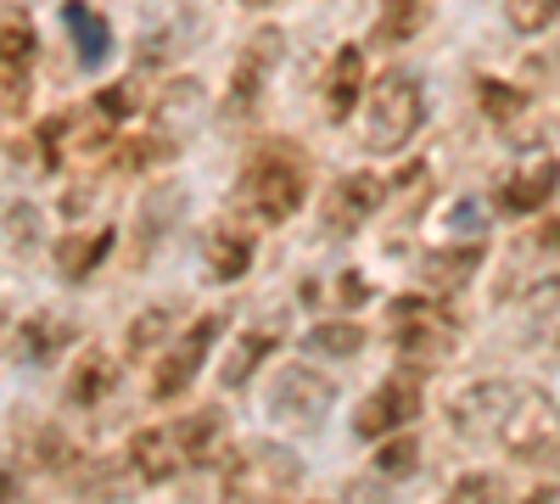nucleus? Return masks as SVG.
<instances>
[{
  "mask_svg": "<svg viewBox=\"0 0 560 504\" xmlns=\"http://www.w3.org/2000/svg\"><path fill=\"white\" fill-rule=\"evenodd\" d=\"M219 437H224L219 409H197V415H185L174 426H147V432L129 437V471L140 482H168L179 471L202 466L208 454L219 448Z\"/></svg>",
  "mask_w": 560,
  "mask_h": 504,
  "instance_id": "nucleus-1",
  "label": "nucleus"
},
{
  "mask_svg": "<svg viewBox=\"0 0 560 504\" xmlns=\"http://www.w3.org/2000/svg\"><path fill=\"white\" fill-rule=\"evenodd\" d=\"M420 124H427V90H420L415 73L393 68V73H382L376 84L364 90V113H359L364 152H376V157L404 152L420 134Z\"/></svg>",
  "mask_w": 560,
  "mask_h": 504,
  "instance_id": "nucleus-2",
  "label": "nucleus"
},
{
  "mask_svg": "<svg viewBox=\"0 0 560 504\" xmlns=\"http://www.w3.org/2000/svg\"><path fill=\"white\" fill-rule=\"evenodd\" d=\"M242 197L247 208L264 219V224H287L298 219V208L308 202V168H303V152L292 141H269L253 152L247 163V179H242Z\"/></svg>",
  "mask_w": 560,
  "mask_h": 504,
  "instance_id": "nucleus-3",
  "label": "nucleus"
},
{
  "mask_svg": "<svg viewBox=\"0 0 560 504\" xmlns=\"http://www.w3.org/2000/svg\"><path fill=\"white\" fill-rule=\"evenodd\" d=\"M331 403H337V387L314 364H287V371H275V382L264 392V415L287 432H314L331 415Z\"/></svg>",
  "mask_w": 560,
  "mask_h": 504,
  "instance_id": "nucleus-4",
  "label": "nucleus"
},
{
  "mask_svg": "<svg viewBox=\"0 0 560 504\" xmlns=\"http://www.w3.org/2000/svg\"><path fill=\"white\" fill-rule=\"evenodd\" d=\"M224 337V314H202L191 331H179L174 337V348L158 359V376H152V398L158 403H168V398H179L185 387L197 382V371H202V359L213 353V342Z\"/></svg>",
  "mask_w": 560,
  "mask_h": 504,
  "instance_id": "nucleus-5",
  "label": "nucleus"
},
{
  "mask_svg": "<svg viewBox=\"0 0 560 504\" xmlns=\"http://www.w3.org/2000/svg\"><path fill=\"white\" fill-rule=\"evenodd\" d=\"M393 326H398V353L420 359V364H438L454 353V319L427 303V297H398L393 303Z\"/></svg>",
  "mask_w": 560,
  "mask_h": 504,
  "instance_id": "nucleus-6",
  "label": "nucleus"
},
{
  "mask_svg": "<svg viewBox=\"0 0 560 504\" xmlns=\"http://www.w3.org/2000/svg\"><path fill=\"white\" fill-rule=\"evenodd\" d=\"M555 191H560V163H555V152H527V157L493 186V208H499L504 219H527V213H544Z\"/></svg>",
  "mask_w": 560,
  "mask_h": 504,
  "instance_id": "nucleus-7",
  "label": "nucleus"
},
{
  "mask_svg": "<svg viewBox=\"0 0 560 504\" xmlns=\"http://www.w3.org/2000/svg\"><path fill=\"white\" fill-rule=\"evenodd\" d=\"M415 415H420V387L404 382V376H393V382H382L370 398H359L353 432H359L364 443H382V437H398L404 426H415Z\"/></svg>",
  "mask_w": 560,
  "mask_h": 504,
  "instance_id": "nucleus-8",
  "label": "nucleus"
},
{
  "mask_svg": "<svg viewBox=\"0 0 560 504\" xmlns=\"http://www.w3.org/2000/svg\"><path fill=\"white\" fill-rule=\"evenodd\" d=\"M280 28H258L253 39H247V51L236 57V73H230V90H224V113L230 118H247L253 107H258V96H264V84H269V68L280 62Z\"/></svg>",
  "mask_w": 560,
  "mask_h": 504,
  "instance_id": "nucleus-9",
  "label": "nucleus"
},
{
  "mask_svg": "<svg viewBox=\"0 0 560 504\" xmlns=\"http://www.w3.org/2000/svg\"><path fill=\"white\" fill-rule=\"evenodd\" d=\"M382 208V179L376 174H342L331 197H325V231L331 236H359V224H370Z\"/></svg>",
  "mask_w": 560,
  "mask_h": 504,
  "instance_id": "nucleus-10",
  "label": "nucleus"
},
{
  "mask_svg": "<svg viewBox=\"0 0 560 504\" xmlns=\"http://www.w3.org/2000/svg\"><path fill=\"white\" fill-rule=\"evenodd\" d=\"M510 387L504 382H477V387H465L454 403H448V421L465 432V437H488L504 415H510Z\"/></svg>",
  "mask_w": 560,
  "mask_h": 504,
  "instance_id": "nucleus-11",
  "label": "nucleus"
},
{
  "mask_svg": "<svg viewBox=\"0 0 560 504\" xmlns=\"http://www.w3.org/2000/svg\"><path fill=\"white\" fill-rule=\"evenodd\" d=\"M555 432H560L555 409L544 398H516V403H510V415L499 421V437H504L510 454H544L555 443Z\"/></svg>",
  "mask_w": 560,
  "mask_h": 504,
  "instance_id": "nucleus-12",
  "label": "nucleus"
},
{
  "mask_svg": "<svg viewBox=\"0 0 560 504\" xmlns=\"http://www.w3.org/2000/svg\"><path fill=\"white\" fill-rule=\"evenodd\" d=\"M359 96H364V51L342 45L331 57V73H325V113H331V124H348L359 113Z\"/></svg>",
  "mask_w": 560,
  "mask_h": 504,
  "instance_id": "nucleus-13",
  "label": "nucleus"
},
{
  "mask_svg": "<svg viewBox=\"0 0 560 504\" xmlns=\"http://www.w3.org/2000/svg\"><path fill=\"white\" fill-rule=\"evenodd\" d=\"M34 51H39L34 17H28L23 7H0V79L23 84L28 68H34Z\"/></svg>",
  "mask_w": 560,
  "mask_h": 504,
  "instance_id": "nucleus-14",
  "label": "nucleus"
},
{
  "mask_svg": "<svg viewBox=\"0 0 560 504\" xmlns=\"http://www.w3.org/2000/svg\"><path fill=\"white\" fill-rule=\"evenodd\" d=\"M253 269V231L242 224H213L208 231V274L213 281H242Z\"/></svg>",
  "mask_w": 560,
  "mask_h": 504,
  "instance_id": "nucleus-15",
  "label": "nucleus"
},
{
  "mask_svg": "<svg viewBox=\"0 0 560 504\" xmlns=\"http://www.w3.org/2000/svg\"><path fill=\"white\" fill-rule=\"evenodd\" d=\"M62 17H68V34H73L79 62H84V68H102V62L113 57V28H107V17H102V12H90L84 0H68Z\"/></svg>",
  "mask_w": 560,
  "mask_h": 504,
  "instance_id": "nucleus-16",
  "label": "nucleus"
},
{
  "mask_svg": "<svg viewBox=\"0 0 560 504\" xmlns=\"http://www.w3.org/2000/svg\"><path fill=\"white\" fill-rule=\"evenodd\" d=\"M477 269H482V247L477 242L471 247H438V253L420 258V274H427L432 292H459Z\"/></svg>",
  "mask_w": 560,
  "mask_h": 504,
  "instance_id": "nucleus-17",
  "label": "nucleus"
},
{
  "mask_svg": "<svg viewBox=\"0 0 560 504\" xmlns=\"http://www.w3.org/2000/svg\"><path fill=\"white\" fill-rule=\"evenodd\" d=\"M107 247H113V231L102 224L96 236H62V242H57V253H51V263H57L62 281H84V274L107 258Z\"/></svg>",
  "mask_w": 560,
  "mask_h": 504,
  "instance_id": "nucleus-18",
  "label": "nucleus"
},
{
  "mask_svg": "<svg viewBox=\"0 0 560 504\" xmlns=\"http://www.w3.org/2000/svg\"><path fill=\"white\" fill-rule=\"evenodd\" d=\"M275 353V331H247V337H236L230 342V353H224V364H219V387H247L253 382V371Z\"/></svg>",
  "mask_w": 560,
  "mask_h": 504,
  "instance_id": "nucleus-19",
  "label": "nucleus"
},
{
  "mask_svg": "<svg viewBox=\"0 0 560 504\" xmlns=\"http://www.w3.org/2000/svg\"><path fill=\"white\" fill-rule=\"evenodd\" d=\"M522 326H527V342H560V281H544L527 292V308H522Z\"/></svg>",
  "mask_w": 560,
  "mask_h": 504,
  "instance_id": "nucleus-20",
  "label": "nucleus"
},
{
  "mask_svg": "<svg viewBox=\"0 0 560 504\" xmlns=\"http://www.w3.org/2000/svg\"><path fill=\"white\" fill-rule=\"evenodd\" d=\"M420 17H427V0H376V39L382 45H404Z\"/></svg>",
  "mask_w": 560,
  "mask_h": 504,
  "instance_id": "nucleus-21",
  "label": "nucleus"
},
{
  "mask_svg": "<svg viewBox=\"0 0 560 504\" xmlns=\"http://www.w3.org/2000/svg\"><path fill=\"white\" fill-rule=\"evenodd\" d=\"M107 382H113L107 353H84V359L73 364V376H68V403H73V409H90V403L107 392Z\"/></svg>",
  "mask_w": 560,
  "mask_h": 504,
  "instance_id": "nucleus-22",
  "label": "nucleus"
},
{
  "mask_svg": "<svg viewBox=\"0 0 560 504\" xmlns=\"http://www.w3.org/2000/svg\"><path fill=\"white\" fill-rule=\"evenodd\" d=\"M477 102H482V113H488L499 129H510V124L527 113V90L504 84V79H482V84H477Z\"/></svg>",
  "mask_w": 560,
  "mask_h": 504,
  "instance_id": "nucleus-23",
  "label": "nucleus"
},
{
  "mask_svg": "<svg viewBox=\"0 0 560 504\" xmlns=\"http://www.w3.org/2000/svg\"><path fill=\"white\" fill-rule=\"evenodd\" d=\"M303 348H308V353H325V359H348V353L364 348V331L353 326V319H331V326H314V331L303 337Z\"/></svg>",
  "mask_w": 560,
  "mask_h": 504,
  "instance_id": "nucleus-24",
  "label": "nucleus"
},
{
  "mask_svg": "<svg viewBox=\"0 0 560 504\" xmlns=\"http://www.w3.org/2000/svg\"><path fill=\"white\" fill-rule=\"evenodd\" d=\"M504 23L516 34H544L560 23V0H504Z\"/></svg>",
  "mask_w": 560,
  "mask_h": 504,
  "instance_id": "nucleus-25",
  "label": "nucleus"
},
{
  "mask_svg": "<svg viewBox=\"0 0 560 504\" xmlns=\"http://www.w3.org/2000/svg\"><path fill=\"white\" fill-rule=\"evenodd\" d=\"M168 326H174V308H147V314H140L135 319V326H129V353H147L152 342H163L168 337Z\"/></svg>",
  "mask_w": 560,
  "mask_h": 504,
  "instance_id": "nucleus-26",
  "label": "nucleus"
},
{
  "mask_svg": "<svg viewBox=\"0 0 560 504\" xmlns=\"http://www.w3.org/2000/svg\"><path fill=\"white\" fill-rule=\"evenodd\" d=\"M62 337L68 331L57 326V319H34V326H23V359H51Z\"/></svg>",
  "mask_w": 560,
  "mask_h": 504,
  "instance_id": "nucleus-27",
  "label": "nucleus"
},
{
  "mask_svg": "<svg viewBox=\"0 0 560 504\" xmlns=\"http://www.w3.org/2000/svg\"><path fill=\"white\" fill-rule=\"evenodd\" d=\"M415 454H420V448H415V437H404V432H398V443H387V448L376 454V471H382V477H398V471L409 477V471H415Z\"/></svg>",
  "mask_w": 560,
  "mask_h": 504,
  "instance_id": "nucleus-28",
  "label": "nucleus"
},
{
  "mask_svg": "<svg viewBox=\"0 0 560 504\" xmlns=\"http://www.w3.org/2000/svg\"><path fill=\"white\" fill-rule=\"evenodd\" d=\"M493 499V477H465L454 493H448V504H488Z\"/></svg>",
  "mask_w": 560,
  "mask_h": 504,
  "instance_id": "nucleus-29",
  "label": "nucleus"
},
{
  "mask_svg": "<svg viewBox=\"0 0 560 504\" xmlns=\"http://www.w3.org/2000/svg\"><path fill=\"white\" fill-rule=\"evenodd\" d=\"M337 292H342V297H337L342 308H359V303L370 297V281H364V274H342V281H337Z\"/></svg>",
  "mask_w": 560,
  "mask_h": 504,
  "instance_id": "nucleus-30",
  "label": "nucleus"
},
{
  "mask_svg": "<svg viewBox=\"0 0 560 504\" xmlns=\"http://www.w3.org/2000/svg\"><path fill=\"white\" fill-rule=\"evenodd\" d=\"M242 7H247V12H269V7H275V0H242Z\"/></svg>",
  "mask_w": 560,
  "mask_h": 504,
  "instance_id": "nucleus-31",
  "label": "nucleus"
},
{
  "mask_svg": "<svg viewBox=\"0 0 560 504\" xmlns=\"http://www.w3.org/2000/svg\"><path fill=\"white\" fill-rule=\"evenodd\" d=\"M7 493H12V477H7V471H0V504H7Z\"/></svg>",
  "mask_w": 560,
  "mask_h": 504,
  "instance_id": "nucleus-32",
  "label": "nucleus"
}]
</instances>
